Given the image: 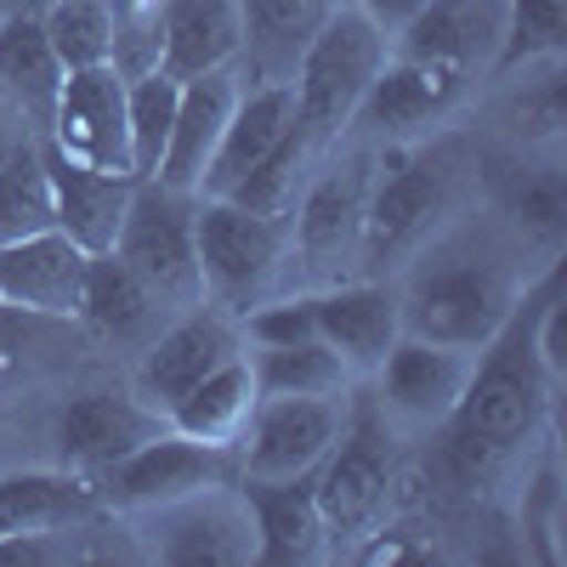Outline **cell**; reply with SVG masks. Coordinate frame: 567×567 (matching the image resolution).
<instances>
[{"label":"cell","mask_w":567,"mask_h":567,"mask_svg":"<svg viewBox=\"0 0 567 567\" xmlns=\"http://www.w3.org/2000/svg\"><path fill=\"white\" fill-rule=\"evenodd\" d=\"M261 398H347L358 381L323 341L296 347H245Z\"/></svg>","instance_id":"cell-31"},{"label":"cell","mask_w":567,"mask_h":567,"mask_svg":"<svg viewBox=\"0 0 567 567\" xmlns=\"http://www.w3.org/2000/svg\"><path fill=\"white\" fill-rule=\"evenodd\" d=\"M539 74L523 80V91L511 97L505 109V125L528 142V148H556L561 142V125H567V109H561V58H545L534 63Z\"/></svg>","instance_id":"cell-37"},{"label":"cell","mask_w":567,"mask_h":567,"mask_svg":"<svg viewBox=\"0 0 567 567\" xmlns=\"http://www.w3.org/2000/svg\"><path fill=\"white\" fill-rule=\"evenodd\" d=\"M534 272L523 267V245L477 239V233H437L425 239L398 278L403 336H425L443 347L483 352L528 301Z\"/></svg>","instance_id":"cell-2"},{"label":"cell","mask_w":567,"mask_h":567,"mask_svg":"<svg viewBox=\"0 0 567 567\" xmlns=\"http://www.w3.org/2000/svg\"><path fill=\"white\" fill-rule=\"evenodd\" d=\"M245 58L239 0H165L159 7V58L171 80H199Z\"/></svg>","instance_id":"cell-21"},{"label":"cell","mask_w":567,"mask_h":567,"mask_svg":"<svg viewBox=\"0 0 567 567\" xmlns=\"http://www.w3.org/2000/svg\"><path fill=\"white\" fill-rule=\"evenodd\" d=\"M239 477V454L233 449H210V443H194L182 432H165L148 437L142 449H131L125 460H114L97 483V499L114 511V516H142V511H159V505H176L199 488H216V483H233Z\"/></svg>","instance_id":"cell-12"},{"label":"cell","mask_w":567,"mask_h":567,"mask_svg":"<svg viewBox=\"0 0 567 567\" xmlns=\"http://www.w3.org/2000/svg\"><path fill=\"white\" fill-rule=\"evenodd\" d=\"M194 256L205 301L221 312H250L256 301L278 296L284 272H290V227L267 216H250L233 199H194Z\"/></svg>","instance_id":"cell-6"},{"label":"cell","mask_w":567,"mask_h":567,"mask_svg":"<svg viewBox=\"0 0 567 567\" xmlns=\"http://www.w3.org/2000/svg\"><path fill=\"white\" fill-rule=\"evenodd\" d=\"M296 125V91L290 80H256L250 91H239V103H233V120L216 142V159L199 182L205 199H221L233 182H245L284 136H290Z\"/></svg>","instance_id":"cell-22"},{"label":"cell","mask_w":567,"mask_h":567,"mask_svg":"<svg viewBox=\"0 0 567 567\" xmlns=\"http://www.w3.org/2000/svg\"><path fill=\"white\" fill-rule=\"evenodd\" d=\"M12 114H18V109H0V165H7V154H12V148H18V136H23V131H29V125H23V131H18V125H12Z\"/></svg>","instance_id":"cell-39"},{"label":"cell","mask_w":567,"mask_h":567,"mask_svg":"<svg viewBox=\"0 0 567 567\" xmlns=\"http://www.w3.org/2000/svg\"><path fill=\"white\" fill-rule=\"evenodd\" d=\"M165 318H176V312H165L159 296H154L148 284H142L114 250L91 256L85 284H80V312H74V323H85L91 336L109 341V347H148L154 329H159Z\"/></svg>","instance_id":"cell-24"},{"label":"cell","mask_w":567,"mask_h":567,"mask_svg":"<svg viewBox=\"0 0 567 567\" xmlns=\"http://www.w3.org/2000/svg\"><path fill=\"white\" fill-rule=\"evenodd\" d=\"M159 432H165V420L142 403L131 386L125 392L103 386V392H80V398L63 403L52 443H58V465L63 471L103 477L114 460H125L131 449H142V443L159 437Z\"/></svg>","instance_id":"cell-17"},{"label":"cell","mask_w":567,"mask_h":567,"mask_svg":"<svg viewBox=\"0 0 567 567\" xmlns=\"http://www.w3.org/2000/svg\"><path fill=\"white\" fill-rule=\"evenodd\" d=\"M97 483L80 471H18L0 477V539L18 534H69L97 511Z\"/></svg>","instance_id":"cell-26"},{"label":"cell","mask_w":567,"mask_h":567,"mask_svg":"<svg viewBox=\"0 0 567 567\" xmlns=\"http://www.w3.org/2000/svg\"><path fill=\"white\" fill-rule=\"evenodd\" d=\"M567 40V0H505V34L494 69H534L545 58H561Z\"/></svg>","instance_id":"cell-36"},{"label":"cell","mask_w":567,"mask_h":567,"mask_svg":"<svg viewBox=\"0 0 567 567\" xmlns=\"http://www.w3.org/2000/svg\"><path fill=\"white\" fill-rule=\"evenodd\" d=\"M18 7H23V12H45V0H18Z\"/></svg>","instance_id":"cell-40"},{"label":"cell","mask_w":567,"mask_h":567,"mask_svg":"<svg viewBox=\"0 0 567 567\" xmlns=\"http://www.w3.org/2000/svg\"><path fill=\"white\" fill-rule=\"evenodd\" d=\"M352 7H358L374 29H381L386 40H392V34H398V29H403V23H409L420 7H425V0H352Z\"/></svg>","instance_id":"cell-38"},{"label":"cell","mask_w":567,"mask_h":567,"mask_svg":"<svg viewBox=\"0 0 567 567\" xmlns=\"http://www.w3.org/2000/svg\"><path fill=\"white\" fill-rule=\"evenodd\" d=\"M347 398H256L233 454L245 483H301L347 432Z\"/></svg>","instance_id":"cell-11"},{"label":"cell","mask_w":567,"mask_h":567,"mask_svg":"<svg viewBox=\"0 0 567 567\" xmlns=\"http://www.w3.org/2000/svg\"><path fill=\"white\" fill-rule=\"evenodd\" d=\"M256 398L261 392H256L250 358L239 352V358L216 363L199 386H187L176 398V409L165 414V425H171V432H182V437H194V443L233 449V443H239V432H245V420H250V409H256Z\"/></svg>","instance_id":"cell-27"},{"label":"cell","mask_w":567,"mask_h":567,"mask_svg":"<svg viewBox=\"0 0 567 567\" xmlns=\"http://www.w3.org/2000/svg\"><path fill=\"white\" fill-rule=\"evenodd\" d=\"M45 227H58L52 171H45V142L23 131L7 165H0V245L29 239V233H45Z\"/></svg>","instance_id":"cell-32"},{"label":"cell","mask_w":567,"mask_h":567,"mask_svg":"<svg viewBox=\"0 0 567 567\" xmlns=\"http://www.w3.org/2000/svg\"><path fill=\"white\" fill-rule=\"evenodd\" d=\"M471 363L477 352L465 347H443V341H425V336H398L392 352L374 363V414L392 425V437H437L443 425L454 420L465 381H471Z\"/></svg>","instance_id":"cell-10"},{"label":"cell","mask_w":567,"mask_h":567,"mask_svg":"<svg viewBox=\"0 0 567 567\" xmlns=\"http://www.w3.org/2000/svg\"><path fill=\"white\" fill-rule=\"evenodd\" d=\"M369 182H374V154L312 165V176L301 187V205L290 216V261H301V272L312 284H336L358 267Z\"/></svg>","instance_id":"cell-9"},{"label":"cell","mask_w":567,"mask_h":567,"mask_svg":"<svg viewBox=\"0 0 567 567\" xmlns=\"http://www.w3.org/2000/svg\"><path fill=\"white\" fill-rule=\"evenodd\" d=\"M63 63L52 52V40L40 29V12L12 7L0 18V97L18 109V120L40 136L45 120L58 109V91H63Z\"/></svg>","instance_id":"cell-25"},{"label":"cell","mask_w":567,"mask_h":567,"mask_svg":"<svg viewBox=\"0 0 567 567\" xmlns=\"http://www.w3.org/2000/svg\"><path fill=\"white\" fill-rule=\"evenodd\" d=\"M142 556L171 561V567H245L256 561V505L250 488H199L176 505L131 516Z\"/></svg>","instance_id":"cell-8"},{"label":"cell","mask_w":567,"mask_h":567,"mask_svg":"<svg viewBox=\"0 0 567 567\" xmlns=\"http://www.w3.org/2000/svg\"><path fill=\"white\" fill-rule=\"evenodd\" d=\"M386 52H392V40L374 29L352 0H341V7L318 23V34L301 45V58L290 69L296 120H301V131L318 142L323 154L352 131L358 103H363L369 80L381 74Z\"/></svg>","instance_id":"cell-3"},{"label":"cell","mask_w":567,"mask_h":567,"mask_svg":"<svg viewBox=\"0 0 567 567\" xmlns=\"http://www.w3.org/2000/svg\"><path fill=\"white\" fill-rule=\"evenodd\" d=\"M194 199L199 194H176V187L142 176L114 233V256L159 296L165 312H187L205 301L199 256H194Z\"/></svg>","instance_id":"cell-7"},{"label":"cell","mask_w":567,"mask_h":567,"mask_svg":"<svg viewBox=\"0 0 567 567\" xmlns=\"http://www.w3.org/2000/svg\"><path fill=\"white\" fill-rule=\"evenodd\" d=\"M369 210H363V245L358 267L381 278L386 267H403L425 239H437L454 210V159L449 148H409L392 159H374Z\"/></svg>","instance_id":"cell-5"},{"label":"cell","mask_w":567,"mask_h":567,"mask_svg":"<svg viewBox=\"0 0 567 567\" xmlns=\"http://www.w3.org/2000/svg\"><path fill=\"white\" fill-rule=\"evenodd\" d=\"M176 91H182V80H171L165 69H142L125 80V125H131V171L136 176L159 171L171 120H176Z\"/></svg>","instance_id":"cell-34"},{"label":"cell","mask_w":567,"mask_h":567,"mask_svg":"<svg viewBox=\"0 0 567 567\" xmlns=\"http://www.w3.org/2000/svg\"><path fill=\"white\" fill-rule=\"evenodd\" d=\"M91 256L63 227L0 245V307L18 318H74Z\"/></svg>","instance_id":"cell-18"},{"label":"cell","mask_w":567,"mask_h":567,"mask_svg":"<svg viewBox=\"0 0 567 567\" xmlns=\"http://www.w3.org/2000/svg\"><path fill=\"white\" fill-rule=\"evenodd\" d=\"M45 171H52V205H58V227L85 250V256H103L114 250V233L131 210V194L142 176H125V171H91V165H74L63 154L45 148Z\"/></svg>","instance_id":"cell-23"},{"label":"cell","mask_w":567,"mask_h":567,"mask_svg":"<svg viewBox=\"0 0 567 567\" xmlns=\"http://www.w3.org/2000/svg\"><path fill=\"white\" fill-rule=\"evenodd\" d=\"M392 443L398 437H392V425L374 414V403L363 414L352 409L341 443L312 471V505H318L329 556H352L363 539H374L392 523V505H398Z\"/></svg>","instance_id":"cell-4"},{"label":"cell","mask_w":567,"mask_h":567,"mask_svg":"<svg viewBox=\"0 0 567 567\" xmlns=\"http://www.w3.org/2000/svg\"><path fill=\"white\" fill-rule=\"evenodd\" d=\"M40 142L52 154L91 165V171H131V125H125V74L114 63L63 74L58 109L45 120Z\"/></svg>","instance_id":"cell-14"},{"label":"cell","mask_w":567,"mask_h":567,"mask_svg":"<svg viewBox=\"0 0 567 567\" xmlns=\"http://www.w3.org/2000/svg\"><path fill=\"white\" fill-rule=\"evenodd\" d=\"M318 159H323V148H318V142L301 131V120H296L290 136H284L245 182H233L221 199L245 205L250 216H267V221H278V227H290V216H296V205H301V187H307V176H312Z\"/></svg>","instance_id":"cell-30"},{"label":"cell","mask_w":567,"mask_h":567,"mask_svg":"<svg viewBox=\"0 0 567 567\" xmlns=\"http://www.w3.org/2000/svg\"><path fill=\"white\" fill-rule=\"evenodd\" d=\"M511 227H516V245L523 250H561V233H567V187L556 165L523 171V182L511 187Z\"/></svg>","instance_id":"cell-35"},{"label":"cell","mask_w":567,"mask_h":567,"mask_svg":"<svg viewBox=\"0 0 567 567\" xmlns=\"http://www.w3.org/2000/svg\"><path fill=\"white\" fill-rule=\"evenodd\" d=\"M239 74L233 69H216V74H199V80H182L176 91V120H171V142L159 154V171L154 182L176 187V194H199V182L216 159V142L233 120V103H239Z\"/></svg>","instance_id":"cell-20"},{"label":"cell","mask_w":567,"mask_h":567,"mask_svg":"<svg viewBox=\"0 0 567 567\" xmlns=\"http://www.w3.org/2000/svg\"><path fill=\"white\" fill-rule=\"evenodd\" d=\"M239 352H245L239 318L210 307V301H199V307H187V312H176V318H165L154 329V341L142 347V358H136L131 392L165 420L187 386H199L216 363L239 358Z\"/></svg>","instance_id":"cell-13"},{"label":"cell","mask_w":567,"mask_h":567,"mask_svg":"<svg viewBox=\"0 0 567 567\" xmlns=\"http://www.w3.org/2000/svg\"><path fill=\"white\" fill-rule=\"evenodd\" d=\"M40 29H45V40H52V52L69 74L114 63V34L120 29H114L109 0H45Z\"/></svg>","instance_id":"cell-33"},{"label":"cell","mask_w":567,"mask_h":567,"mask_svg":"<svg viewBox=\"0 0 567 567\" xmlns=\"http://www.w3.org/2000/svg\"><path fill=\"white\" fill-rule=\"evenodd\" d=\"M550 398H556V381L545 374V363L534 352L528 301H523L516 318L477 352L465 398H460L454 420L443 425V460L454 471V483L471 494H488L505 477H516L523 454L545 437Z\"/></svg>","instance_id":"cell-1"},{"label":"cell","mask_w":567,"mask_h":567,"mask_svg":"<svg viewBox=\"0 0 567 567\" xmlns=\"http://www.w3.org/2000/svg\"><path fill=\"white\" fill-rule=\"evenodd\" d=\"M312 323L318 341L336 352L352 381H369L374 363L392 352V341L403 336V307H398V284L392 278H336L312 290Z\"/></svg>","instance_id":"cell-15"},{"label":"cell","mask_w":567,"mask_h":567,"mask_svg":"<svg viewBox=\"0 0 567 567\" xmlns=\"http://www.w3.org/2000/svg\"><path fill=\"white\" fill-rule=\"evenodd\" d=\"M465 91H471V80H465V74H454V69H443V63L386 52L381 74L369 80L363 103H358L352 131H369L374 142H403V136H420V131H432L437 120H449V114L460 109Z\"/></svg>","instance_id":"cell-16"},{"label":"cell","mask_w":567,"mask_h":567,"mask_svg":"<svg viewBox=\"0 0 567 567\" xmlns=\"http://www.w3.org/2000/svg\"><path fill=\"white\" fill-rule=\"evenodd\" d=\"M336 7L341 0H239L245 63L256 69V80H290L301 45L318 34V23Z\"/></svg>","instance_id":"cell-28"},{"label":"cell","mask_w":567,"mask_h":567,"mask_svg":"<svg viewBox=\"0 0 567 567\" xmlns=\"http://www.w3.org/2000/svg\"><path fill=\"white\" fill-rule=\"evenodd\" d=\"M499 34H505V0H425L392 34V52L477 80L499 63Z\"/></svg>","instance_id":"cell-19"},{"label":"cell","mask_w":567,"mask_h":567,"mask_svg":"<svg viewBox=\"0 0 567 567\" xmlns=\"http://www.w3.org/2000/svg\"><path fill=\"white\" fill-rule=\"evenodd\" d=\"M256 505V561H318L329 556L312 505V477L301 483H245Z\"/></svg>","instance_id":"cell-29"}]
</instances>
